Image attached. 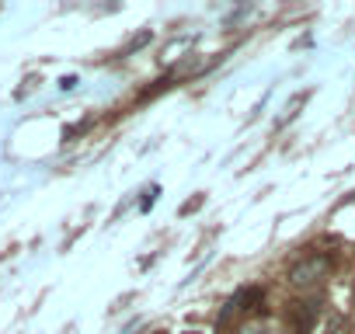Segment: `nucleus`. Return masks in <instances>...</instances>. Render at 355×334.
Instances as JSON below:
<instances>
[{
    "instance_id": "obj_4",
    "label": "nucleus",
    "mask_w": 355,
    "mask_h": 334,
    "mask_svg": "<svg viewBox=\"0 0 355 334\" xmlns=\"http://www.w3.org/2000/svg\"><path fill=\"white\" fill-rule=\"evenodd\" d=\"M241 334H268V327H265V324H248Z\"/></svg>"
},
{
    "instance_id": "obj_6",
    "label": "nucleus",
    "mask_w": 355,
    "mask_h": 334,
    "mask_svg": "<svg viewBox=\"0 0 355 334\" xmlns=\"http://www.w3.org/2000/svg\"><path fill=\"white\" fill-rule=\"evenodd\" d=\"M192 334H196V331H192Z\"/></svg>"
},
{
    "instance_id": "obj_5",
    "label": "nucleus",
    "mask_w": 355,
    "mask_h": 334,
    "mask_svg": "<svg viewBox=\"0 0 355 334\" xmlns=\"http://www.w3.org/2000/svg\"><path fill=\"white\" fill-rule=\"evenodd\" d=\"M157 334H167V331H157Z\"/></svg>"
},
{
    "instance_id": "obj_2",
    "label": "nucleus",
    "mask_w": 355,
    "mask_h": 334,
    "mask_svg": "<svg viewBox=\"0 0 355 334\" xmlns=\"http://www.w3.org/2000/svg\"><path fill=\"white\" fill-rule=\"evenodd\" d=\"M261 299V289H241V292H234L230 299H227V306L220 310V317H216V331H223V327H230L234 320H237V313L241 310H248L251 303H258Z\"/></svg>"
},
{
    "instance_id": "obj_3",
    "label": "nucleus",
    "mask_w": 355,
    "mask_h": 334,
    "mask_svg": "<svg viewBox=\"0 0 355 334\" xmlns=\"http://www.w3.org/2000/svg\"><path fill=\"white\" fill-rule=\"evenodd\" d=\"M286 313H289L296 331H310L313 320H317V299H296V303H289Z\"/></svg>"
},
{
    "instance_id": "obj_1",
    "label": "nucleus",
    "mask_w": 355,
    "mask_h": 334,
    "mask_svg": "<svg viewBox=\"0 0 355 334\" xmlns=\"http://www.w3.org/2000/svg\"><path fill=\"white\" fill-rule=\"evenodd\" d=\"M327 272H331V258L327 254H303L289 268V282L296 289H313V285H320L327 279Z\"/></svg>"
}]
</instances>
